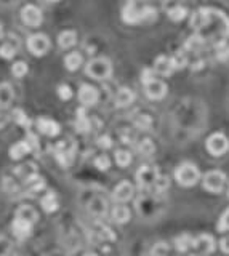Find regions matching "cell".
<instances>
[{
    "mask_svg": "<svg viewBox=\"0 0 229 256\" xmlns=\"http://www.w3.org/2000/svg\"><path fill=\"white\" fill-rule=\"evenodd\" d=\"M175 179H176V183H178L180 186H183V188H191V186L199 183L200 171H199V168L194 164L185 162V164H181L180 167H176Z\"/></svg>",
    "mask_w": 229,
    "mask_h": 256,
    "instance_id": "1",
    "label": "cell"
},
{
    "mask_svg": "<svg viewBox=\"0 0 229 256\" xmlns=\"http://www.w3.org/2000/svg\"><path fill=\"white\" fill-rule=\"evenodd\" d=\"M159 176L160 174L156 167L151 165L140 167L138 171H136V183H138V188L141 189V192H151L152 194V188Z\"/></svg>",
    "mask_w": 229,
    "mask_h": 256,
    "instance_id": "2",
    "label": "cell"
},
{
    "mask_svg": "<svg viewBox=\"0 0 229 256\" xmlns=\"http://www.w3.org/2000/svg\"><path fill=\"white\" fill-rule=\"evenodd\" d=\"M85 72H87L88 77L95 80H106L112 72V66L109 60H106V58H95V60H91L87 64Z\"/></svg>",
    "mask_w": 229,
    "mask_h": 256,
    "instance_id": "3",
    "label": "cell"
},
{
    "mask_svg": "<svg viewBox=\"0 0 229 256\" xmlns=\"http://www.w3.org/2000/svg\"><path fill=\"white\" fill-rule=\"evenodd\" d=\"M225 184H226V174L220 170H211L205 173L202 178L204 189L207 192H211V194H220L225 189Z\"/></svg>",
    "mask_w": 229,
    "mask_h": 256,
    "instance_id": "4",
    "label": "cell"
},
{
    "mask_svg": "<svg viewBox=\"0 0 229 256\" xmlns=\"http://www.w3.org/2000/svg\"><path fill=\"white\" fill-rule=\"evenodd\" d=\"M205 146H207V150L215 157H220L223 154L228 152L229 149V139L223 135V133H213L208 139L207 143H205Z\"/></svg>",
    "mask_w": 229,
    "mask_h": 256,
    "instance_id": "5",
    "label": "cell"
},
{
    "mask_svg": "<svg viewBox=\"0 0 229 256\" xmlns=\"http://www.w3.org/2000/svg\"><path fill=\"white\" fill-rule=\"evenodd\" d=\"M74 154H76V146L72 143L67 144L66 141H61L55 146V157L62 167H69L72 164Z\"/></svg>",
    "mask_w": 229,
    "mask_h": 256,
    "instance_id": "6",
    "label": "cell"
},
{
    "mask_svg": "<svg viewBox=\"0 0 229 256\" xmlns=\"http://www.w3.org/2000/svg\"><path fill=\"white\" fill-rule=\"evenodd\" d=\"M27 46H29L31 53L36 56H43L50 48V40L43 34H34L27 39Z\"/></svg>",
    "mask_w": 229,
    "mask_h": 256,
    "instance_id": "7",
    "label": "cell"
},
{
    "mask_svg": "<svg viewBox=\"0 0 229 256\" xmlns=\"http://www.w3.org/2000/svg\"><path fill=\"white\" fill-rule=\"evenodd\" d=\"M21 20L26 26L37 27L42 24V21H43L42 11L37 7H34V5H26V7L21 10Z\"/></svg>",
    "mask_w": 229,
    "mask_h": 256,
    "instance_id": "8",
    "label": "cell"
},
{
    "mask_svg": "<svg viewBox=\"0 0 229 256\" xmlns=\"http://www.w3.org/2000/svg\"><path fill=\"white\" fill-rule=\"evenodd\" d=\"M135 195V186L130 181H122L116 186V189L112 192V199L119 203H125L133 199Z\"/></svg>",
    "mask_w": 229,
    "mask_h": 256,
    "instance_id": "9",
    "label": "cell"
},
{
    "mask_svg": "<svg viewBox=\"0 0 229 256\" xmlns=\"http://www.w3.org/2000/svg\"><path fill=\"white\" fill-rule=\"evenodd\" d=\"M98 98H100V93L95 86L91 85H82L79 90V101L83 104V106H95L98 103Z\"/></svg>",
    "mask_w": 229,
    "mask_h": 256,
    "instance_id": "10",
    "label": "cell"
},
{
    "mask_svg": "<svg viewBox=\"0 0 229 256\" xmlns=\"http://www.w3.org/2000/svg\"><path fill=\"white\" fill-rule=\"evenodd\" d=\"M145 91L149 100H162V98L167 95V85H165L162 80L154 79L152 82L145 85Z\"/></svg>",
    "mask_w": 229,
    "mask_h": 256,
    "instance_id": "11",
    "label": "cell"
},
{
    "mask_svg": "<svg viewBox=\"0 0 229 256\" xmlns=\"http://www.w3.org/2000/svg\"><path fill=\"white\" fill-rule=\"evenodd\" d=\"M215 238L211 237L210 234H200L196 238V243H194V250H197L200 255H210L215 252Z\"/></svg>",
    "mask_w": 229,
    "mask_h": 256,
    "instance_id": "12",
    "label": "cell"
},
{
    "mask_svg": "<svg viewBox=\"0 0 229 256\" xmlns=\"http://www.w3.org/2000/svg\"><path fill=\"white\" fill-rule=\"evenodd\" d=\"M37 130L45 136H56V135H60L61 127H60L58 122L47 119V117H42V119L37 120Z\"/></svg>",
    "mask_w": 229,
    "mask_h": 256,
    "instance_id": "13",
    "label": "cell"
},
{
    "mask_svg": "<svg viewBox=\"0 0 229 256\" xmlns=\"http://www.w3.org/2000/svg\"><path fill=\"white\" fill-rule=\"evenodd\" d=\"M32 226H34V224H31L29 221L15 216L13 223H11V231H13V235H15L16 238H20V240H22V238H26L27 235L31 234Z\"/></svg>",
    "mask_w": 229,
    "mask_h": 256,
    "instance_id": "14",
    "label": "cell"
},
{
    "mask_svg": "<svg viewBox=\"0 0 229 256\" xmlns=\"http://www.w3.org/2000/svg\"><path fill=\"white\" fill-rule=\"evenodd\" d=\"M175 71V66H173V61H171V56H164L160 55L156 63H154V72H157L160 75H164V77H167V75H171Z\"/></svg>",
    "mask_w": 229,
    "mask_h": 256,
    "instance_id": "15",
    "label": "cell"
},
{
    "mask_svg": "<svg viewBox=\"0 0 229 256\" xmlns=\"http://www.w3.org/2000/svg\"><path fill=\"white\" fill-rule=\"evenodd\" d=\"M208 22H210V10L207 8H200L191 16V27L197 29V31L207 27Z\"/></svg>",
    "mask_w": 229,
    "mask_h": 256,
    "instance_id": "16",
    "label": "cell"
},
{
    "mask_svg": "<svg viewBox=\"0 0 229 256\" xmlns=\"http://www.w3.org/2000/svg\"><path fill=\"white\" fill-rule=\"evenodd\" d=\"M20 50V42L18 40H13V37H10L7 42H3L2 46H0V58L3 60H11Z\"/></svg>",
    "mask_w": 229,
    "mask_h": 256,
    "instance_id": "17",
    "label": "cell"
},
{
    "mask_svg": "<svg viewBox=\"0 0 229 256\" xmlns=\"http://www.w3.org/2000/svg\"><path fill=\"white\" fill-rule=\"evenodd\" d=\"M40 205H42V210L45 213H53L58 210V207H60L58 197H56L55 192H47V194L40 199Z\"/></svg>",
    "mask_w": 229,
    "mask_h": 256,
    "instance_id": "18",
    "label": "cell"
},
{
    "mask_svg": "<svg viewBox=\"0 0 229 256\" xmlns=\"http://www.w3.org/2000/svg\"><path fill=\"white\" fill-rule=\"evenodd\" d=\"M15 174L18 176L20 179H22V181H27L29 178L36 176L37 174V165L32 164V162H27V164H22L20 165L18 168H15Z\"/></svg>",
    "mask_w": 229,
    "mask_h": 256,
    "instance_id": "19",
    "label": "cell"
},
{
    "mask_svg": "<svg viewBox=\"0 0 229 256\" xmlns=\"http://www.w3.org/2000/svg\"><path fill=\"white\" fill-rule=\"evenodd\" d=\"M29 152H32V150H31V146L27 144L26 139L24 141H20V143L13 144V146L10 148V157L13 160H21L22 157L27 155Z\"/></svg>",
    "mask_w": 229,
    "mask_h": 256,
    "instance_id": "20",
    "label": "cell"
},
{
    "mask_svg": "<svg viewBox=\"0 0 229 256\" xmlns=\"http://www.w3.org/2000/svg\"><path fill=\"white\" fill-rule=\"evenodd\" d=\"M194 243H196V238L189 234H181L175 238V247L180 253L189 252L191 248H194Z\"/></svg>",
    "mask_w": 229,
    "mask_h": 256,
    "instance_id": "21",
    "label": "cell"
},
{
    "mask_svg": "<svg viewBox=\"0 0 229 256\" xmlns=\"http://www.w3.org/2000/svg\"><path fill=\"white\" fill-rule=\"evenodd\" d=\"M88 212L91 216H95V218H103L106 214L107 212V203L103 200V199H93L90 203H88Z\"/></svg>",
    "mask_w": 229,
    "mask_h": 256,
    "instance_id": "22",
    "label": "cell"
},
{
    "mask_svg": "<svg viewBox=\"0 0 229 256\" xmlns=\"http://www.w3.org/2000/svg\"><path fill=\"white\" fill-rule=\"evenodd\" d=\"M135 101V93L130 88H120L116 95V106L117 107H127Z\"/></svg>",
    "mask_w": 229,
    "mask_h": 256,
    "instance_id": "23",
    "label": "cell"
},
{
    "mask_svg": "<svg viewBox=\"0 0 229 256\" xmlns=\"http://www.w3.org/2000/svg\"><path fill=\"white\" fill-rule=\"evenodd\" d=\"M111 218H112L114 223L125 224L130 219V210L125 205H116L111 212Z\"/></svg>",
    "mask_w": 229,
    "mask_h": 256,
    "instance_id": "24",
    "label": "cell"
},
{
    "mask_svg": "<svg viewBox=\"0 0 229 256\" xmlns=\"http://www.w3.org/2000/svg\"><path fill=\"white\" fill-rule=\"evenodd\" d=\"M16 218L26 219V221H29L31 224H36L37 219H39V214L31 205H22L16 210Z\"/></svg>",
    "mask_w": 229,
    "mask_h": 256,
    "instance_id": "25",
    "label": "cell"
},
{
    "mask_svg": "<svg viewBox=\"0 0 229 256\" xmlns=\"http://www.w3.org/2000/svg\"><path fill=\"white\" fill-rule=\"evenodd\" d=\"M124 21L131 22V24H133V22L143 21V11L136 10V7L133 3H128L124 10Z\"/></svg>",
    "mask_w": 229,
    "mask_h": 256,
    "instance_id": "26",
    "label": "cell"
},
{
    "mask_svg": "<svg viewBox=\"0 0 229 256\" xmlns=\"http://www.w3.org/2000/svg\"><path fill=\"white\" fill-rule=\"evenodd\" d=\"M13 101V88L8 84L0 85V109L8 107Z\"/></svg>",
    "mask_w": 229,
    "mask_h": 256,
    "instance_id": "27",
    "label": "cell"
},
{
    "mask_svg": "<svg viewBox=\"0 0 229 256\" xmlns=\"http://www.w3.org/2000/svg\"><path fill=\"white\" fill-rule=\"evenodd\" d=\"M77 42V34L74 31H64L58 36V45L61 48H71Z\"/></svg>",
    "mask_w": 229,
    "mask_h": 256,
    "instance_id": "28",
    "label": "cell"
},
{
    "mask_svg": "<svg viewBox=\"0 0 229 256\" xmlns=\"http://www.w3.org/2000/svg\"><path fill=\"white\" fill-rule=\"evenodd\" d=\"M76 127H77V130H79L80 133H87V131H90L91 124H90V120H88V117H87V112H85V107L77 109V122H76Z\"/></svg>",
    "mask_w": 229,
    "mask_h": 256,
    "instance_id": "29",
    "label": "cell"
},
{
    "mask_svg": "<svg viewBox=\"0 0 229 256\" xmlns=\"http://www.w3.org/2000/svg\"><path fill=\"white\" fill-rule=\"evenodd\" d=\"M64 66L67 71H77V69L82 66V55L80 53H71L66 56L64 60Z\"/></svg>",
    "mask_w": 229,
    "mask_h": 256,
    "instance_id": "30",
    "label": "cell"
},
{
    "mask_svg": "<svg viewBox=\"0 0 229 256\" xmlns=\"http://www.w3.org/2000/svg\"><path fill=\"white\" fill-rule=\"evenodd\" d=\"M168 188H170V179L167 176H162V174H160V176L157 178L156 184H154V188H152V194L162 195Z\"/></svg>",
    "mask_w": 229,
    "mask_h": 256,
    "instance_id": "31",
    "label": "cell"
},
{
    "mask_svg": "<svg viewBox=\"0 0 229 256\" xmlns=\"http://www.w3.org/2000/svg\"><path fill=\"white\" fill-rule=\"evenodd\" d=\"M114 157H116V164L120 168H125V167H128L131 164V154L128 152V150H125V149L117 150Z\"/></svg>",
    "mask_w": 229,
    "mask_h": 256,
    "instance_id": "32",
    "label": "cell"
},
{
    "mask_svg": "<svg viewBox=\"0 0 229 256\" xmlns=\"http://www.w3.org/2000/svg\"><path fill=\"white\" fill-rule=\"evenodd\" d=\"M186 16H187V10L185 7H181V5H176V7L168 10V18L171 21H181L185 20Z\"/></svg>",
    "mask_w": 229,
    "mask_h": 256,
    "instance_id": "33",
    "label": "cell"
},
{
    "mask_svg": "<svg viewBox=\"0 0 229 256\" xmlns=\"http://www.w3.org/2000/svg\"><path fill=\"white\" fill-rule=\"evenodd\" d=\"M135 125H136L138 130L147 131V130H151V127H152V119L149 117V115L141 114V115H138V117L135 119Z\"/></svg>",
    "mask_w": 229,
    "mask_h": 256,
    "instance_id": "34",
    "label": "cell"
},
{
    "mask_svg": "<svg viewBox=\"0 0 229 256\" xmlns=\"http://www.w3.org/2000/svg\"><path fill=\"white\" fill-rule=\"evenodd\" d=\"M154 150H156V146H154V143L151 141V139H143V141L138 144V152L145 157L152 155Z\"/></svg>",
    "mask_w": 229,
    "mask_h": 256,
    "instance_id": "35",
    "label": "cell"
},
{
    "mask_svg": "<svg viewBox=\"0 0 229 256\" xmlns=\"http://www.w3.org/2000/svg\"><path fill=\"white\" fill-rule=\"evenodd\" d=\"M13 119H15L16 124H18L20 127H22V128H29V127H31V119L24 114V110H21V109H15V112H13Z\"/></svg>",
    "mask_w": 229,
    "mask_h": 256,
    "instance_id": "36",
    "label": "cell"
},
{
    "mask_svg": "<svg viewBox=\"0 0 229 256\" xmlns=\"http://www.w3.org/2000/svg\"><path fill=\"white\" fill-rule=\"evenodd\" d=\"M204 45H205V39H202L200 36H192V37L187 39L186 48L191 50V51H199Z\"/></svg>",
    "mask_w": 229,
    "mask_h": 256,
    "instance_id": "37",
    "label": "cell"
},
{
    "mask_svg": "<svg viewBox=\"0 0 229 256\" xmlns=\"http://www.w3.org/2000/svg\"><path fill=\"white\" fill-rule=\"evenodd\" d=\"M170 255V247L165 242H157L151 250V256H168Z\"/></svg>",
    "mask_w": 229,
    "mask_h": 256,
    "instance_id": "38",
    "label": "cell"
},
{
    "mask_svg": "<svg viewBox=\"0 0 229 256\" xmlns=\"http://www.w3.org/2000/svg\"><path fill=\"white\" fill-rule=\"evenodd\" d=\"M11 74L15 75V77H24V75L27 74V64L22 63V61H18L15 63L13 66H11Z\"/></svg>",
    "mask_w": 229,
    "mask_h": 256,
    "instance_id": "39",
    "label": "cell"
},
{
    "mask_svg": "<svg viewBox=\"0 0 229 256\" xmlns=\"http://www.w3.org/2000/svg\"><path fill=\"white\" fill-rule=\"evenodd\" d=\"M95 167L98 168L100 171L109 170V168H111V160H109V157H107V155H98V157L95 159Z\"/></svg>",
    "mask_w": 229,
    "mask_h": 256,
    "instance_id": "40",
    "label": "cell"
},
{
    "mask_svg": "<svg viewBox=\"0 0 229 256\" xmlns=\"http://www.w3.org/2000/svg\"><path fill=\"white\" fill-rule=\"evenodd\" d=\"M216 231L218 232H228L229 231V208L225 210V213L221 214V218L218 221V226H216Z\"/></svg>",
    "mask_w": 229,
    "mask_h": 256,
    "instance_id": "41",
    "label": "cell"
},
{
    "mask_svg": "<svg viewBox=\"0 0 229 256\" xmlns=\"http://www.w3.org/2000/svg\"><path fill=\"white\" fill-rule=\"evenodd\" d=\"M171 61H173V66H175V71L176 69H183L187 64V58L186 55L183 53H176L175 56H171Z\"/></svg>",
    "mask_w": 229,
    "mask_h": 256,
    "instance_id": "42",
    "label": "cell"
},
{
    "mask_svg": "<svg viewBox=\"0 0 229 256\" xmlns=\"http://www.w3.org/2000/svg\"><path fill=\"white\" fill-rule=\"evenodd\" d=\"M58 96L61 98L62 101L71 100V96H72L71 86H69V85H60V86H58Z\"/></svg>",
    "mask_w": 229,
    "mask_h": 256,
    "instance_id": "43",
    "label": "cell"
},
{
    "mask_svg": "<svg viewBox=\"0 0 229 256\" xmlns=\"http://www.w3.org/2000/svg\"><path fill=\"white\" fill-rule=\"evenodd\" d=\"M26 141L27 144L31 146V150L32 152H37L39 148H40V143H39V138L34 135V133H27V136H26Z\"/></svg>",
    "mask_w": 229,
    "mask_h": 256,
    "instance_id": "44",
    "label": "cell"
},
{
    "mask_svg": "<svg viewBox=\"0 0 229 256\" xmlns=\"http://www.w3.org/2000/svg\"><path fill=\"white\" fill-rule=\"evenodd\" d=\"M11 250V242L7 237H0V256H8Z\"/></svg>",
    "mask_w": 229,
    "mask_h": 256,
    "instance_id": "45",
    "label": "cell"
},
{
    "mask_svg": "<svg viewBox=\"0 0 229 256\" xmlns=\"http://www.w3.org/2000/svg\"><path fill=\"white\" fill-rule=\"evenodd\" d=\"M96 144H98L101 149H111L112 148V139H111L109 135H103V136L98 138Z\"/></svg>",
    "mask_w": 229,
    "mask_h": 256,
    "instance_id": "46",
    "label": "cell"
},
{
    "mask_svg": "<svg viewBox=\"0 0 229 256\" xmlns=\"http://www.w3.org/2000/svg\"><path fill=\"white\" fill-rule=\"evenodd\" d=\"M216 53H218V60H228L229 58V46L223 40L218 43V51Z\"/></svg>",
    "mask_w": 229,
    "mask_h": 256,
    "instance_id": "47",
    "label": "cell"
},
{
    "mask_svg": "<svg viewBox=\"0 0 229 256\" xmlns=\"http://www.w3.org/2000/svg\"><path fill=\"white\" fill-rule=\"evenodd\" d=\"M156 79V72H154V69H145L141 74V80H143V84H149L152 82V80Z\"/></svg>",
    "mask_w": 229,
    "mask_h": 256,
    "instance_id": "48",
    "label": "cell"
},
{
    "mask_svg": "<svg viewBox=\"0 0 229 256\" xmlns=\"http://www.w3.org/2000/svg\"><path fill=\"white\" fill-rule=\"evenodd\" d=\"M100 237L103 238V240H111V242L116 240V234H114V232H112L109 228L101 229V231H100Z\"/></svg>",
    "mask_w": 229,
    "mask_h": 256,
    "instance_id": "49",
    "label": "cell"
},
{
    "mask_svg": "<svg viewBox=\"0 0 229 256\" xmlns=\"http://www.w3.org/2000/svg\"><path fill=\"white\" fill-rule=\"evenodd\" d=\"M220 248H221V252L225 253V255H229V235L225 237V238H221V242H220Z\"/></svg>",
    "mask_w": 229,
    "mask_h": 256,
    "instance_id": "50",
    "label": "cell"
},
{
    "mask_svg": "<svg viewBox=\"0 0 229 256\" xmlns=\"http://www.w3.org/2000/svg\"><path fill=\"white\" fill-rule=\"evenodd\" d=\"M8 120H10V117L7 114H3V112H0V128H3L5 125L8 124Z\"/></svg>",
    "mask_w": 229,
    "mask_h": 256,
    "instance_id": "51",
    "label": "cell"
},
{
    "mask_svg": "<svg viewBox=\"0 0 229 256\" xmlns=\"http://www.w3.org/2000/svg\"><path fill=\"white\" fill-rule=\"evenodd\" d=\"M83 256H98V255H95V253H88V255H83Z\"/></svg>",
    "mask_w": 229,
    "mask_h": 256,
    "instance_id": "52",
    "label": "cell"
},
{
    "mask_svg": "<svg viewBox=\"0 0 229 256\" xmlns=\"http://www.w3.org/2000/svg\"><path fill=\"white\" fill-rule=\"evenodd\" d=\"M191 256H207V255H200V253H196V255H191Z\"/></svg>",
    "mask_w": 229,
    "mask_h": 256,
    "instance_id": "53",
    "label": "cell"
},
{
    "mask_svg": "<svg viewBox=\"0 0 229 256\" xmlns=\"http://www.w3.org/2000/svg\"><path fill=\"white\" fill-rule=\"evenodd\" d=\"M2 36H3V31H2V27H0V39H2Z\"/></svg>",
    "mask_w": 229,
    "mask_h": 256,
    "instance_id": "54",
    "label": "cell"
},
{
    "mask_svg": "<svg viewBox=\"0 0 229 256\" xmlns=\"http://www.w3.org/2000/svg\"><path fill=\"white\" fill-rule=\"evenodd\" d=\"M228 197H229V186H228Z\"/></svg>",
    "mask_w": 229,
    "mask_h": 256,
    "instance_id": "55",
    "label": "cell"
},
{
    "mask_svg": "<svg viewBox=\"0 0 229 256\" xmlns=\"http://www.w3.org/2000/svg\"><path fill=\"white\" fill-rule=\"evenodd\" d=\"M50 2H56V0H50Z\"/></svg>",
    "mask_w": 229,
    "mask_h": 256,
    "instance_id": "56",
    "label": "cell"
}]
</instances>
